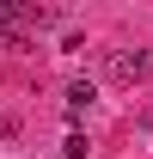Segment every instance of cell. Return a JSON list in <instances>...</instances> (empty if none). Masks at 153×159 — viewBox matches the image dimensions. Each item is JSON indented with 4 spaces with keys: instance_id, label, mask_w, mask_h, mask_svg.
Here are the masks:
<instances>
[{
    "instance_id": "cell-1",
    "label": "cell",
    "mask_w": 153,
    "mask_h": 159,
    "mask_svg": "<svg viewBox=\"0 0 153 159\" xmlns=\"http://www.w3.org/2000/svg\"><path fill=\"white\" fill-rule=\"evenodd\" d=\"M104 74H110L116 86H141V80L153 74V49H110V55H104Z\"/></svg>"
},
{
    "instance_id": "cell-5",
    "label": "cell",
    "mask_w": 153,
    "mask_h": 159,
    "mask_svg": "<svg viewBox=\"0 0 153 159\" xmlns=\"http://www.w3.org/2000/svg\"><path fill=\"white\" fill-rule=\"evenodd\" d=\"M0 135H12V122H6V116H0Z\"/></svg>"
},
{
    "instance_id": "cell-2",
    "label": "cell",
    "mask_w": 153,
    "mask_h": 159,
    "mask_svg": "<svg viewBox=\"0 0 153 159\" xmlns=\"http://www.w3.org/2000/svg\"><path fill=\"white\" fill-rule=\"evenodd\" d=\"M92 98H98V92H92V80H74V86L61 92V104H67V122H74V129H80V116L92 110Z\"/></svg>"
},
{
    "instance_id": "cell-3",
    "label": "cell",
    "mask_w": 153,
    "mask_h": 159,
    "mask_svg": "<svg viewBox=\"0 0 153 159\" xmlns=\"http://www.w3.org/2000/svg\"><path fill=\"white\" fill-rule=\"evenodd\" d=\"M31 25V6H19V0H0V31H25Z\"/></svg>"
},
{
    "instance_id": "cell-4",
    "label": "cell",
    "mask_w": 153,
    "mask_h": 159,
    "mask_svg": "<svg viewBox=\"0 0 153 159\" xmlns=\"http://www.w3.org/2000/svg\"><path fill=\"white\" fill-rule=\"evenodd\" d=\"M86 153H92L86 129H67V141H61V159H86Z\"/></svg>"
}]
</instances>
